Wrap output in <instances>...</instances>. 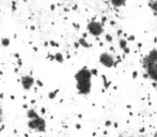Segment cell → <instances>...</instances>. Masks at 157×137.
<instances>
[{
    "instance_id": "cell-1",
    "label": "cell",
    "mask_w": 157,
    "mask_h": 137,
    "mask_svg": "<svg viewBox=\"0 0 157 137\" xmlns=\"http://www.w3.org/2000/svg\"><path fill=\"white\" fill-rule=\"evenodd\" d=\"M92 72L87 68H82L75 74L76 87L80 94L87 96L91 92L92 88Z\"/></svg>"
},
{
    "instance_id": "cell-2",
    "label": "cell",
    "mask_w": 157,
    "mask_h": 137,
    "mask_svg": "<svg viewBox=\"0 0 157 137\" xmlns=\"http://www.w3.org/2000/svg\"><path fill=\"white\" fill-rule=\"evenodd\" d=\"M143 68L147 75L157 83V48L152 49L143 59Z\"/></svg>"
},
{
    "instance_id": "cell-3",
    "label": "cell",
    "mask_w": 157,
    "mask_h": 137,
    "mask_svg": "<svg viewBox=\"0 0 157 137\" xmlns=\"http://www.w3.org/2000/svg\"><path fill=\"white\" fill-rule=\"evenodd\" d=\"M87 28H88V31H89L92 35H94V37H99V35L104 32L103 24L99 23V22H96V21L90 22V23L88 24Z\"/></svg>"
},
{
    "instance_id": "cell-4",
    "label": "cell",
    "mask_w": 157,
    "mask_h": 137,
    "mask_svg": "<svg viewBox=\"0 0 157 137\" xmlns=\"http://www.w3.org/2000/svg\"><path fill=\"white\" fill-rule=\"evenodd\" d=\"M28 125H29L30 129L36 130V131H39V132L45 131V127H46L45 121H44L42 118H40V117H37V118L30 120L29 123H28Z\"/></svg>"
},
{
    "instance_id": "cell-5",
    "label": "cell",
    "mask_w": 157,
    "mask_h": 137,
    "mask_svg": "<svg viewBox=\"0 0 157 137\" xmlns=\"http://www.w3.org/2000/svg\"><path fill=\"white\" fill-rule=\"evenodd\" d=\"M99 62L106 68H112L116 65L114 58L110 54H108V53H103V54H101V56H99Z\"/></svg>"
},
{
    "instance_id": "cell-6",
    "label": "cell",
    "mask_w": 157,
    "mask_h": 137,
    "mask_svg": "<svg viewBox=\"0 0 157 137\" xmlns=\"http://www.w3.org/2000/svg\"><path fill=\"white\" fill-rule=\"evenodd\" d=\"M33 84H34V79L31 76H29V75H26V76L21 77V85H23L24 89L29 90L33 86Z\"/></svg>"
},
{
    "instance_id": "cell-7",
    "label": "cell",
    "mask_w": 157,
    "mask_h": 137,
    "mask_svg": "<svg viewBox=\"0 0 157 137\" xmlns=\"http://www.w3.org/2000/svg\"><path fill=\"white\" fill-rule=\"evenodd\" d=\"M149 4L150 9L152 10V12L154 13V15L157 17V0H152V1H149L147 2Z\"/></svg>"
},
{
    "instance_id": "cell-8",
    "label": "cell",
    "mask_w": 157,
    "mask_h": 137,
    "mask_svg": "<svg viewBox=\"0 0 157 137\" xmlns=\"http://www.w3.org/2000/svg\"><path fill=\"white\" fill-rule=\"evenodd\" d=\"M28 117H29V119L30 120H32V119H35V118H37L39 117V115L35 112V110H33V109H30V110H28Z\"/></svg>"
},
{
    "instance_id": "cell-9",
    "label": "cell",
    "mask_w": 157,
    "mask_h": 137,
    "mask_svg": "<svg viewBox=\"0 0 157 137\" xmlns=\"http://www.w3.org/2000/svg\"><path fill=\"white\" fill-rule=\"evenodd\" d=\"M111 4L114 6H124L126 4V1H111Z\"/></svg>"
},
{
    "instance_id": "cell-10",
    "label": "cell",
    "mask_w": 157,
    "mask_h": 137,
    "mask_svg": "<svg viewBox=\"0 0 157 137\" xmlns=\"http://www.w3.org/2000/svg\"><path fill=\"white\" fill-rule=\"evenodd\" d=\"M79 44H80L81 46H83V47H86V48H88L90 46V44L88 43L85 39H82V37H81V39H79Z\"/></svg>"
},
{
    "instance_id": "cell-11",
    "label": "cell",
    "mask_w": 157,
    "mask_h": 137,
    "mask_svg": "<svg viewBox=\"0 0 157 137\" xmlns=\"http://www.w3.org/2000/svg\"><path fill=\"white\" fill-rule=\"evenodd\" d=\"M120 47L122 48V49H126L127 48V41L124 39H122V40H120Z\"/></svg>"
},
{
    "instance_id": "cell-12",
    "label": "cell",
    "mask_w": 157,
    "mask_h": 137,
    "mask_svg": "<svg viewBox=\"0 0 157 137\" xmlns=\"http://www.w3.org/2000/svg\"><path fill=\"white\" fill-rule=\"evenodd\" d=\"M55 59H56L58 62H63V56L60 54V53H58V54L55 55Z\"/></svg>"
},
{
    "instance_id": "cell-13",
    "label": "cell",
    "mask_w": 157,
    "mask_h": 137,
    "mask_svg": "<svg viewBox=\"0 0 157 137\" xmlns=\"http://www.w3.org/2000/svg\"><path fill=\"white\" fill-rule=\"evenodd\" d=\"M2 44H3L4 46H8L9 44H10V40H9V39H3V40H2Z\"/></svg>"
},
{
    "instance_id": "cell-14",
    "label": "cell",
    "mask_w": 157,
    "mask_h": 137,
    "mask_svg": "<svg viewBox=\"0 0 157 137\" xmlns=\"http://www.w3.org/2000/svg\"><path fill=\"white\" fill-rule=\"evenodd\" d=\"M106 39H107V41H108V42H112V37H111V35L106 34Z\"/></svg>"
},
{
    "instance_id": "cell-15",
    "label": "cell",
    "mask_w": 157,
    "mask_h": 137,
    "mask_svg": "<svg viewBox=\"0 0 157 137\" xmlns=\"http://www.w3.org/2000/svg\"><path fill=\"white\" fill-rule=\"evenodd\" d=\"M58 91H55V92H52V94H49V98L50 99H52V98H55V96H56V93Z\"/></svg>"
},
{
    "instance_id": "cell-16",
    "label": "cell",
    "mask_w": 157,
    "mask_h": 137,
    "mask_svg": "<svg viewBox=\"0 0 157 137\" xmlns=\"http://www.w3.org/2000/svg\"><path fill=\"white\" fill-rule=\"evenodd\" d=\"M132 75H134V76H132L134 78H135V77H137V72H134V74H132Z\"/></svg>"
},
{
    "instance_id": "cell-17",
    "label": "cell",
    "mask_w": 157,
    "mask_h": 137,
    "mask_svg": "<svg viewBox=\"0 0 157 137\" xmlns=\"http://www.w3.org/2000/svg\"><path fill=\"white\" fill-rule=\"evenodd\" d=\"M124 50H125L126 54H128V53H129V49H128V48H126V49H124Z\"/></svg>"
},
{
    "instance_id": "cell-18",
    "label": "cell",
    "mask_w": 157,
    "mask_h": 137,
    "mask_svg": "<svg viewBox=\"0 0 157 137\" xmlns=\"http://www.w3.org/2000/svg\"><path fill=\"white\" fill-rule=\"evenodd\" d=\"M129 40H135V37H129Z\"/></svg>"
}]
</instances>
